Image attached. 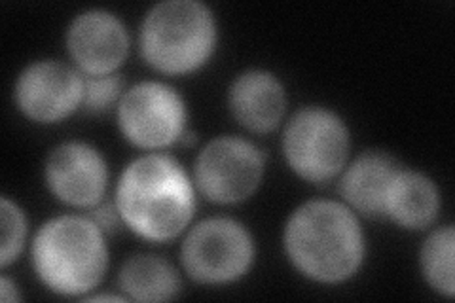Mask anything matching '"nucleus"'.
<instances>
[{
	"mask_svg": "<svg viewBox=\"0 0 455 303\" xmlns=\"http://www.w3.org/2000/svg\"><path fill=\"white\" fill-rule=\"evenodd\" d=\"M114 203L133 234L162 243L179 237L192 222L196 187L175 157L150 152L124 169Z\"/></svg>",
	"mask_w": 455,
	"mask_h": 303,
	"instance_id": "nucleus-1",
	"label": "nucleus"
},
{
	"mask_svg": "<svg viewBox=\"0 0 455 303\" xmlns=\"http://www.w3.org/2000/svg\"><path fill=\"white\" fill-rule=\"evenodd\" d=\"M228 105L234 118L249 132L267 133L274 132L284 116L287 93L274 72L251 68L232 82Z\"/></svg>",
	"mask_w": 455,
	"mask_h": 303,
	"instance_id": "nucleus-12",
	"label": "nucleus"
},
{
	"mask_svg": "<svg viewBox=\"0 0 455 303\" xmlns=\"http://www.w3.org/2000/svg\"><path fill=\"white\" fill-rule=\"evenodd\" d=\"M401 167L389 154L366 152L344 167L339 172V194L353 212L370 219L383 216V199L387 186Z\"/></svg>",
	"mask_w": 455,
	"mask_h": 303,
	"instance_id": "nucleus-14",
	"label": "nucleus"
},
{
	"mask_svg": "<svg viewBox=\"0 0 455 303\" xmlns=\"http://www.w3.org/2000/svg\"><path fill=\"white\" fill-rule=\"evenodd\" d=\"M0 298H3V301H6V303L20 301L21 294H20L18 284L12 283L8 277L0 279Z\"/></svg>",
	"mask_w": 455,
	"mask_h": 303,
	"instance_id": "nucleus-20",
	"label": "nucleus"
},
{
	"mask_svg": "<svg viewBox=\"0 0 455 303\" xmlns=\"http://www.w3.org/2000/svg\"><path fill=\"white\" fill-rule=\"evenodd\" d=\"M440 212L436 184L419 171L398 167L383 199V219L406 229L429 227Z\"/></svg>",
	"mask_w": 455,
	"mask_h": 303,
	"instance_id": "nucleus-13",
	"label": "nucleus"
},
{
	"mask_svg": "<svg viewBox=\"0 0 455 303\" xmlns=\"http://www.w3.org/2000/svg\"><path fill=\"white\" fill-rule=\"evenodd\" d=\"M118 284L127 299L137 301H167L180 292L177 269L154 254H137L125 259Z\"/></svg>",
	"mask_w": 455,
	"mask_h": 303,
	"instance_id": "nucleus-15",
	"label": "nucleus"
},
{
	"mask_svg": "<svg viewBox=\"0 0 455 303\" xmlns=\"http://www.w3.org/2000/svg\"><path fill=\"white\" fill-rule=\"evenodd\" d=\"M254 252V239L243 224L217 216L190 229L180 259L190 279L202 284H228L251 269Z\"/></svg>",
	"mask_w": 455,
	"mask_h": 303,
	"instance_id": "nucleus-6",
	"label": "nucleus"
},
{
	"mask_svg": "<svg viewBox=\"0 0 455 303\" xmlns=\"http://www.w3.org/2000/svg\"><path fill=\"white\" fill-rule=\"evenodd\" d=\"M351 137L334 110L307 107L294 112L283 133V154L298 177L311 184L336 179L349 162Z\"/></svg>",
	"mask_w": 455,
	"mask_h": 303,
	"instance_id": "nucleus-5",
	"label": "nucleus"
},
{
	"mask_svg": "<svg viewBox=\"0 0 455 303\" xmlns=\"http://www.w3.org/2000/svg\"><path fill=\"white\" fill-rule=\"evenodd\" d=\"M266 155L252 142L224 135L212 139L196 157L194 184L212 203L234 205L251 197L262 182Z\"/></svg>",
	"mask_w": 455,
	"mask_h": 303,
	"instance_id": "nucleus-8",
	"label": "nucleus"
},
{
	"mask_svg": "<svg viewBox=\"0 0 455 303\" xmlns=\"http://www.w3.org/2000/svg\"><path fill=\"white\" fill-rule=\"evenodd\" d=\"M33 267L40 283L55 294H88L108 267L105 232L90 216H55L35 235Z\"/></svg>",
	"mask_w": 455,
	"mask_h": 303,
	"instance_id": "nucleus-3",
	"label": "nucleus"
},
{
	"mask_svg": "<svg viewBox=\"0 0 455 303\" xmlns=\"http://www.w3.org/2000/svg\"><path fill=\"white\" fill-rule=\"evenodd\" d=\"M453 256H455V232L453 226H444L435 229L425 239L419 264L425 281L438 294L453 298L455 279H453Z\"/></svg>",
	"mask_w": 455,
	"mask_h": 303,
	"instance_id": "nucleus-16",
	"label": "nucleus"
},
{
	"mask_svg": "<svg viewBox=\"0 0 455 303\" xmlns=\"http://www.w3.org/2000/svg\"><path fill=\"white\" fill-rule=\"evenodd\" d=\"M90 219L103 229V232H114L120 224H122V216L120 211L116 207V203H97L95 207H92V214Z\"/></svg>",
	"mask_w": 455,
	"mask_h": 303,
	"instance_id": "nucleus-19",
	"label": "nucleus"
},
{
	"mask_svg": "<svg viewBox=\"0 0 455 303\" xmlns=\"http://www.w3.org/2000/svg\"><path fill=\"white\" fill-rule=\"evenodd\" d=\"M116 116L122 135L135 147L162 150L182 140L188 108L175 88L147 80L124 92Z\"/></svg>",
	"mask_w": 455,
	"mask_h": 303,
	"instance_id": "nucleus-7",
	"label": "nucleus"
},
{
	"mask_svg": "<svg viewBox=\"0 0 455 303\" xmlns=\"http://www.w3.org/2000/svg\"><path fill=\"white\" fill-rule=\"evenodd\" d=\"M283 244L291 264L304 277L336 284L357 273L364 262V234L347 205L315 199L298 207L287 220Z\"/></svg>",
	"mask_w": 455,
	"mask_h": 303,
	"instance_id": "nucleus-2",
	"label": "nucleus"
},
{
	"mask_svg": "<svg viewBox=\"0 0 455 303\" xmlns=\"http://www.w3.org/2000/svg\"><path fill=\"white\" fill-rule=\"evenodd\" d=\"M44 175L57 199L82 209L101 203L108 186L105 157L92 144L78 140L63 142L50 152Z\"/></svg>",
	"mask_w": 455,
	"mask_h": 303,
	"instance_id": "nucleus-10",
	"label": "nucleus"
},
{
	"mask_svg": "<svg viewBox=\"0 0 455 303\" xmlns=\"http://www.w3.org/2000/svg\"><path fill=\"white\" fill-rule=\"evenodd\" d=\"M16 105L28 120L55 124L82 107L84 75L61 61H35L18 76Z\"/></svg>",
	"mask_w": 455,
	"mask_h": 303,
	"instance_id": "nucleus-9",
	"label": "nucleus"
},
{
	"mask_svg": "<svg viewBox=\"0 0 455 303\" xmlns=\"http://www.w3.org/2000/svg\"><path fill=\"white\" fill-rule=\"evenodd\" d=\"M67 50L84 76L114 75L130 52V33L112 12L92 8L70 21Z\"/></svg>",
	"mask_w": 455,
	"mask_h": 303,
	"instance_id": "nucleus-11",
	"label": "nucleus"
},
{
	"mask_svg": "<svg viewBox=\"0 0 455 303\" xmlns=\"http://www.w3.org/2000/svg\"><path fill=\"white\" fill-rule=\"evenodd\" d=\"M124 78L120 75L84 76V100L82 107L92 114H101L120 103L124 95Z\"/></svg>",
	"mask_w": 455,
	"mask_h": 303,
	"instance_id": "nucleus-18",
	"label": "nucleus"
},
{
	"mask_svg": "<svg viewBox=\"0 0 455 303\" xmlns=\"http://www.w3.org/2000/svg\"><path fill=\"white\" fill-rule=\"evenodd\" d=\"M0 224H3V235H0V266L6 267L20 258L27 239L25 212L16 201H12L6 195L0 199Z\"/></svg>",
	"mask_w": 455,
	"mask_h": 303,
	"instance_id": "nucleus-17",
	"label": "nucleus"
},
{
	"mask_svg": "<svg viewBox=\"0 0 455 303\" xmlns=\"http://www.w3.org/2000/svg\"><path fill=\"white\" fill-rule=\"evenodd\" d=\"M219 27L212 10L199 0H164L140 25V53L164 75H188L204 67L217 48Z\"/></svg>",
	"mask_w": 455,
	"mask_h": 303,
	"instance_id": "nucleus-4",
	"label": "nucleus"
}]
</instances>
